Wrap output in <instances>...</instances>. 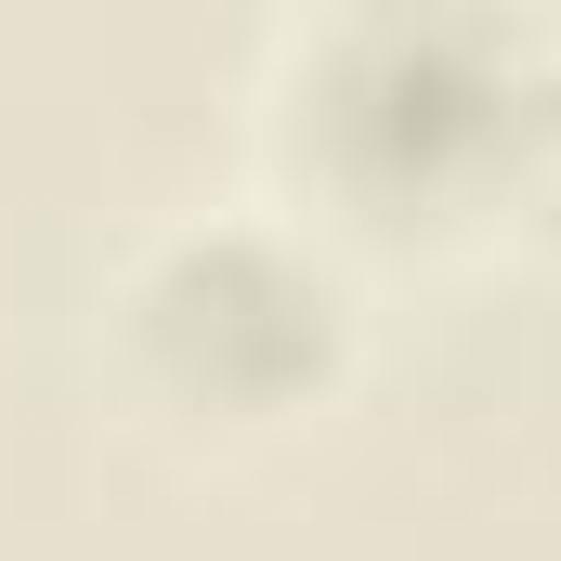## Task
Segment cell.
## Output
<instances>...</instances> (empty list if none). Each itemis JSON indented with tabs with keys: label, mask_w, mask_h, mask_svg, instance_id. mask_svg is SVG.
<instances>
[{
	"label": "cell",
	"mask_w": 561,
	"mask_h": 561,
	"mask_svg": "<svg viewBox=\"0 0 561 561\" xmlns=\"http://www.w3.org/2000/svg\"><path fill=\"white\" fill-rule=\"evenodd\" d=\"M523 79H536V53L510 26H483V13H366V26L313 39L300 105H287V144L379 236L457 222V209L510 196Z\"/></svg>",
	"instance_id": "6da1fadb"
},
{
	"label": "cell",
	"mask_w": 561,
	"mask_h": 561,
	"mask_svg": "<svg viewBox=\"0 0 561 561\" xmlns=\"http://www.w3.org/2000/svg\"><path fill=\"white\" fill-rule=\"evenodd\" d=\"M510 196H523L536 222H561V66H536V79H523V131H510Z\"/></svg>",
	"instance_id": "3957f363"
},
{
	"label": "cell",
	"mask_w": 561,
	"mask_h": 561,
	"mask_svg": "<svg viewBox=\"0 0 561 561\" xmlns=\"http://www.w3.org/2000/svg\"><path fill=\"white\" fill-rule=\"evenodd\" d=\"M131 353L183 419H300L340 379V275L275 222H196L131 275Z\"/></svg>",
	"instance_id": "7a4b0ae2"
}]
</instances>
